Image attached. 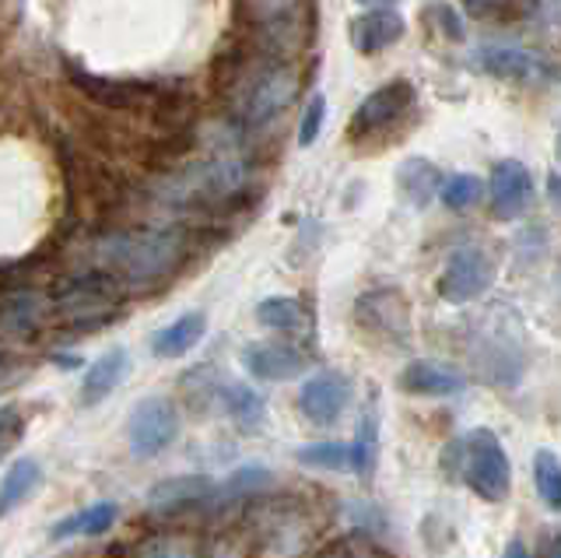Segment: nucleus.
<instances>
[{
  "instance_id": "nucleus-1",
  "label": "nucleus",
  "mask_w": 561,
  "mask_h": 558,
  "mask_svg": "<svg viewBox=\"0 0 561 558\" xmlns=\"http://www.w3.org/2000/svg\"><path fill=\"white\" fill-rule=\"evenodd\" d=\"M186 232L183 229H145V232H119L105 242L102 260L119 271L130 285H154L169 277L186 260Z\"/></svg>"
},
{
  "instance_id": "nucleus-2",
  "label": "nucleus",
  "mask_w": 561,
  "mask_h": 558,
  "mask_svg": "<svg viewBox=\"0 0 561 558\" xmlns=\"http://www.w3.org/2000/svg\"><path fill=\"white\" fill-rule=\"evenodd\" d=\"M446 478H463L473 496L484 502H505L513 492V464H508L499 435L491 429H473L463 440H456L443 453Z\"/></svg>"
},
{
  "instance_id": "nucleus-3",
  "label": "nucleus",
  "mask_w": 561,
  "mask_h": 558,
  "mask_svg": "<svg viewBox=\"0 0 561 558\" xmlns=\"http://www.w3.org/2000/svg\"><path fill=\"white\" fill-rule=\"evenodd\" d=\"M298 95V75L285 60H263L236 84L232 110L242 127H263L285 113Z\"/></svg>"
},
{
  "instance_id": "nucleus-4",
  "label": "nucleus",
  "mask_w": 561,
  "mask_h": 558,
  "mask_svg": "<svg viewBox=\"0 0 561 558\" xmlns=\"http://www.w3.org/2000/svg\"><path fill=\"white\" fill-rule=\"evenodd\" d=\"M242 186H245V166L232 159V155H221V159L193 166L183 176H175L172 186L165 190V197L172 204H221L242 194Z\"/></svg>"
},
{
  "instance_id": "nucleus-5",
  "label": "nucleus",
  "mask_w": 561,
  "mask_h": 558,
  "mask_svg": "<svg viewBox=\"0 0 561 558\" xmlns=\"http://www.w3.org/2000/svg\"><path fill=\"white\" fill-rule=\"evenodd\" d=\"M180 435V411L169 397H145L137 400L127 418V440L137 457H158Z\"/></svg>"
},
{
  "instance_id": "nucleus-6",
  "label": "nucleus",
  "mask_w": 561,
  "mask_h": 558,
  "mask_svg": "<svg viewBox=\"0 0 561 558\" xmlns=\"http://www.w3.org/2000/svg\"><path fill=\"white\" fill-rule=\"evenodd\" d=\"M491 282H495L491 257L478 247H460V250H453L443 274H438V295L453 306H463L470 299H478V295H484Z\"/></svg>"
},
{
  "instance_id": "nucleus-7",
  "label": "nucleus",
  "mask_w": 561,
  "mask_h": 558,
  "mask_svg": "<svg viewBox=\"0 0 561 558\" xmlns=\"http://www.w3.org/2000/svg\"><path fill=\"white\" fill-rule=\"evenodd\" d=\"M414 99H417L414 84L403 81V78L379 84L376 92H368L358 102V110H355V116H351V124H347L351 137H368V134H379L390 124H397V119L414 106Z\"/></svg>"
},
{
  "instance_id": "nucleus-8",
  "label": "nucleus",
  "mask_w": 561,
  "mask_h": 558,
  "mask_svg": "<svg viewBox=\"0 0 561 558\" xmlns=\"http://www.w3.org/2000/svg\"><path fill=\"white\" fill-rule=\"evenodd\" d=\"M119 299V285L110 274H84L60 288L57 306L75 323H102Z\"/></svg>"
},
{
  "instance_id": "nucleus-9",
  "label": "nucleus",
  "mask_w": 561,
  "mask_h": 558,
  "mask_svg": "<svg viewBox=\"0 0 561 558\" xmlns=\"http://www.w3.org/2000/svg\"><path fill=\"white\" fill-rule=\"evenodd\" d=\"M534 201V172L526 169L519 159H502L491 166L488 176V204L491 218L513 221L526 212V204Z\"/></svg>"
},
{
  "instance_id": "nucleus-10",
  "label": "nucleus",
  "mask_w": 561,
  "mask_h": 558,
  "mask_svg": "<svg viewBox=\"0 0 561 558\" xmlns=\"http://www.w3.org/2000/svg\"><path fill=\"white\" fill-rule=\"evenodd\" d=\"M351 379L344 373H316L298 390V411L312 425H333L351 405Z\"/></svg>"
},
{
  "instance_id": "nucleus-11",
  "label": "nucleus",
  "mask_w": 561,
  "mask_h": 558,
  "mask_svg": "<svg viewBox=\"0 0 561 558\" xmlns=\"http://www.w3.org/2000/svg\"><path fill=\"white\" fill-rule=\"evenodd\" d=\"M358 323L390 341H408L411 309L397 288H376V292H365L358 299Z\"/></svg>"
},
{
  "instance_id": "nucleus-12",
  "label": "nucleus",
  "mask_w": 561,
  "mask_h": 558,
  "mask_svg": "<svg viewBox=\"0 0 561 558\" xmlns=\"http://www.w3.org/2000/svg\"><path fill=\"white\" fill-rule=\"evenodd\" d=\"M242 365L245 373L267 383H280V379H295L306 373V352L295 348L288 341H256L242 348Z\"/></svg>"
},
{
  "instance_id": "nucleus-13",
  "label": "nucleus",
  "mask_w": 561,
  "mask_h": 558,
  "mask_svg": "<svg viewBox=\"0 0 561 558\" xmlns=\"http://www.w3.org/2000/svg\"><path fill=\"white\" fill-rule=\"evenodd\" d=\"M408 22L397 8H365L355 22H351V46L358 54H382L397 39H403Z\"/></svg>"
},
{
  "instance_id": "nucleus-14",
  "label": "nucleus",
  "mask_w": 561,
  "mask_h": 558,
  "mask_svg": "<svg viewBox=\"0 0 561 558\" xmlns=\"http://www.w3.org/2000/svg\"><path fill=\"white\" fill-rule=\"evenodd\" d=\"M473 64L502 81H537L543 75V60L537 54H530V49H523V46H505V43L481 46L478 54H473Z\"/></svg>"
},
{
  "instance_id": "nucleus-15",
  "label": "nucleus",
  "mask_w": 561,
  "mask_h": 558,
  "mask_svg": "<svg viewBox=\"0 0 561 558\" xmlns=\"http://www.w3.org/2000/svg\"><path fill=\"white\" fill-rule=\"evenodd\" d=\"M130 373V355L127 348H110L105 355H99L92 365H88L84 383H81V405L84 408H95L110 397L123 379Z\"/></svg>"
},
{
  "instance_id": "nucleus-16",
  "label": "nucleus",
  "mask_w": 561,
  "mask_h": 558,
  "mask_svg": "<svg viewBox=\"0 0 561 558\" xmlns=\"http://www.w3.org/2000/svg\"><path fill=\"white\" fill-rule=\"evenodd\" d=\"M218 492V485L207 475H180V478H165L162 485L151 488V510L154 513H172V510H186V505L210 502Z\"/></svg>"
},
{
  "instance_id": "nucleus-17",
  "label": "nucleus",
  "mask_w": 561,
  "mask_h": 558,
  "mask_svg": "<svg viewBox=\"0 0 561 558\" xmlns=\"http://www.w3.org/2000/svg\"><path fill=\"white\" fill-rule=\"evenodd\" d=\"M467 387L463 376L438 362H411L400 373V390L414 397H453Z\"/></svg>"
},
{
  "instance_id": "nucleus-18",
  "label": "nucleus",
  "mask_w": 561,
  "mask_h": 558,
  "mask_svg": "<svg viewBox=\"0 0 561 558\" xmlns=\"http://www.w3.org/2000/svg\"><path fill=\"white\" fill-rule=\"evenodd\" d=\"M443 180H446L443 169H438L435 162H428V159H421V155H414V159H403L400 169H397V190L411 207H428L438 197V186H443Z\"/></svg>"
},
{
  "instance_id": "nucleus-19",
  "label": "nucleus",
  "mask_w": 561,
  "mask_h": 558,
  "mask_svg": "<svg viewBox=\"0 0 561 558\" xmlns=\"http://www.w3.org/2000/svg\"><path fill=\"white\" fill-rule=\"evenodd\" d=\"M207 334V317L204 312H183L175 317L169 327H162L151 338V355L154 358H180L186 352H193Z\"/></svg>"
},
{
  "instance_id": "nucleus-20",
  "label": "nucleus",
  "mask_w": 561,
  "mask_h": 558,
  "mask_svg": "<svg viewBox=\"0 0 561 558\" xmlns=\"http://www.w3.org/2000/svg\"><path fill=\"white\" fill-rule=\"evenodd\" d=\"M347 446H351V467H355V475L362 481H373L376 464H379V400L376 397L365 405L358 418V432Z\"/></svg>"
},
{
  "instance_id": "nucleus-21",
  "label": "nucleus",
  "mask_w": 561,
  "mask_h": 558,
  "mask_svg": "<svg viewBox=\"0 0 561 558\" xmlns=\"http://www.w3.org/2000/svg\"><path fill=\"white\" fill-rule=\"evenodd\" d=\"M218 400L225 414L232 418L242 432H260L263 422H267V400L253 387H245V383H221Z\"/></svg>"
},
{
  "instance_id": "nucleus-22",
  "label": "nucleus",
  "mask_w": 561,
  "mask_h": 558,
  "mask_svg": "<svg viewBox=\"0 0 561 558\" xmlns=\"http://www.w3.org/2000/svg\"><path fill=\"white\" fill-rule=\"evenodd\" d=\"M256 320L267 330H277V334H309L312 327L309 309L298 299H291V295H271V299H263L256 306Z\"/></svg>"
},
{
  "instance_id": "nucleus-23",
  "label": "nucleus",
  "mask_w": 561,
  "mask_h": 558,
  "mask_svg": "<svg viewBox=\"0 0 561 558\" xmlns=\"http://www.w3.org/2000/svg\"><path fill=\"white\" fill-rule=\"evenodd\" d=\"M116 520H119V505H113V502H95V505H88V510L60 520L57 527L49 531V537L53 540H67V537H78V534L99 537V534L110 531Z\"/></svg>"
},
{
  "instance_id": "nucleus-24",
  "label": "nucleus",
  "mask_w": 561,
  "mask_h": 558,
  "mask_svg": "<svg viewBox=\"0 0 561 558\" xmlns=\"http://www.w3.org/2000/svg\"><path fill=\"white\" fill-rule=\"evenodd\" d=\"M39 485H43V467H39V460H32V457L14 460L8 467L4 481H0V516H8L14 505H22Z\"/></svg>"
},
{
  "instance_id": "nucleus-25",
  "label": "nucleus",
  "mask_w": 561,
  "mask_h": 558,
  "mask_svg": "<svg viewBox=\"0 0 561 558\" xmlns=\"http://www.w3.org/2000/svg\"><path fill=\"white\" fill-rule=\"evenodd\" d=\"M70 81H75L84 95L102 102V106H134V102L140 99V89L130 81H105L99 75H84V71H75Z\"/></svg>"
},
{
  "instance_id": "nucleus-26",
  "label": "nucleus",
  "mask_w": 561,
  "mask_h": 558,
  "mask_svg": "<svg viewBox=\"0 0 561 558\" xmlns=\"http://www.w3.org/2000/svg\"><path fill=\"white\" fill-rule=\"evenodd\" d=\"M271 485H274L271 467L245 464V467H239V470H232V475H228L225 488H218L215 499H253L260 492H267Z\"/></svg>"
},
{
  "instance_id": "nucleus-27",
  "label": "nucleus",
  "mask_w": 561,
  "mask_h": 558,
  "mask_svg": "<svg viewBox=\"0 0 561 558\" xmlns=\"http://www.w3.org/2000/svg\"><path fill=\"white\" fill-rule=\"evenodd\" d=\"M534 485L548 510H561V467L551 449H537L534 457Z\"/></svg>"
},
{
  "instance_id": "nucleus-28",
  "label": "nucleus",
  "mask_w": 561,
  "mask_h": 558,
  "mask_svg": "<svg viewBox=\"0 0 561 558\" xmlns=\"http://www.w3.org/2000/svg\"><path fill=\"white\" fill-rule=\"evenodd\" d=\"M481 194H484V183L478 176H470V172H456V176L443 180V186H438V197H443L449 212H467V207L481 201Z\"/></svg>"
},
{
  "instance_id": "nucleus-29",
  "label": "nucleus",
  "mask_w": 561,
  "mask_h": 558,
  "mask_svg": "<svg viewBox=\"0 0 561 558\" xmlns=\"http://www.w3.org/2000/svg\"><path fill=\"white\" fill-rule=\"evenodd\" d=\"M183 394H186L193 411H210V405H215L218 394H221V383H218V376H215L210 365H201V369H193V373L183 376Z\"/></svg>"
},
{
  "instance_id": "nucleus-30",
  "label": "nucleus",
  "mask_w": 561,
  "mask_h": 558,
  "mask_svg": "<svg viewBox=\"0 0 561 558\" xmlns=\"http://www.w3.org/2000/svg\"><path fill=\"white\" fill-rule=\"evenodd\" d=\"M298 464L320 467V470H344L351 467V446L347 443H312L295 453Z\"/></svg>"
},
{
  "instance_id": "nucleus-31",
  "label": "nucleus",
  "mask_w": 561,
  "mask_h": 558,
  "mask_svg": "<svg viewBox=\"0 0 561 558\" xmlns=\"http://www.w3.org/2000/svg\"><path fill=\"white\" fill-rule=\"evenodd\" d=\"M43 317V303L39 295H14V299L4 303V312H0V323L8 330H28Z\"/></svg>"
},
{
  "instance_id": "nucleus-32",
  "label": "nucleus",
  "mask_w": 561,
  "mask_h": 558,
  "mask_svg": "<svg viewBox=\"0 0 561 558\" xmlns=\"http://www.w3.org/2000/svg\"><path fill=\"white\" fill-rule=\"evenodd\" d=\"M302 0H250L253 19L267 29H285L288 22H295V11Z\"/></svg>"
},
{
  "instance_id": "nucleus-33",
  "label": "nucleus",
  "mask_w": 561,
  "mask_h": 558,
  "mask_svg": "<svg viewBox=\"0 0 561 558\" xmlns=\"http://www.w3.org/2000/svg\"><path fill=\"white\" fill-rule=\"evenodd\" d=\"M25 411L18 408V405H4L0 408V464H4L8 453L22 443V435H25Z\"/></svg>"
},
{
  "instance_id": "nucleus-34",
  "label": "nucleus",
  "mask_w": 561,
  "mask_h": 558,
  "mask_svg": "<svg viewBox=\"0 0 561 558\" xmlns=\"http://www.w3.org/2000/svg\"><path fill=\"white\" fill-rule=\"evenodd\" d=\"M323 119H327V95H323V92H316V95L309 99L306 113H302V127H298V148H312L316 141H320Z\"/></svg>"
},
{
  "instance_id": "nucleus-35",
  "label": "nucleus",
  "mask_w": 561,
  "mask_h": 558,
  "mask_svg": "<svg viewBox=\"0 0 561 558\" xmlns=\"http://www.w3.org/2000/svg\"><path fill=\"white\" fill-rule=\"evenodd\" d=\"M137 558H197V551H193L186 540L154 537V540H148V545L137 551Z\"/></svg>"
},
{
  "instance_id": "nucleus-36",
  "label": "nucleus",
  "mask_w": 561,
  "mask_h": 558,
  "mask_svg": "<svg viewBox=\"0 0 561 558\" xmlns=\"http://www.w3.org/2000/svg\"><path fill=\"white\" fill-rule=\"evenodd\" d=\"M460 4L473 19H502V14L513 8V0H460Z\"/></svg>"
},
{
  "instance_id": "nucleus-37",
  "label": "nucleus",
  "mask_w": 561,
  "mask_h": 558,
  "mask_svg": "<svg viewBox=\"0 0 561 558\" xmlns=\"http://www.w3.org/2000/svg\"><path fill=\"white\" fill-rule=\"evenodd\" d=\"M435 19H438V25H443V32L449 39H463V22H460V14H456L453 8H446V4H438L435 11Z\"/></svg>"
},
{
  "instance_id": "nucleus-38",
  "label": "nucleus",
  "mask_w": 561,
  "mask_h": 558,
  "mask_svg": "<svg viewBox=\"0 0 561 558\" xmlns=\"http://www.w3.org/2000/svg\"><path fill=\"white\" fill-rule=\"evenodd\" d=\"M502 558H530V551H526V545H523L519 537H513V540L505 545V555H502Z\"/></svg>"
},
{
  "instance_id": "nucleus-39",
  "label": "nucleus",
  "mask_w": 561,
  "mask_h": 558,
  "mask_svg": "<svg viewBox=\"0 0 561 558\" xmlns=\"http://www.w3.org/2000/svg\"><path fill=\"white\" fill-rule=\"evenodd\" d=\"M543 558H561V548H558V537L554 534L543 540Z\"/></svg>"
},
{
  "instance_id": "nucleus-40",
  "label": "nucleus",
  "mask_w": 561,
  "mask_h": 558,
  "mask_svg": "<svg viewBox=\"0 0 561 558\" xmlns=\"http://www.w3.org/2000/svg\"><path fill=\"white\" fill-rule=\"evenodd\" d=\"M362 8H397L400 0H358Z\"/></svg>"
}]
</instances>
